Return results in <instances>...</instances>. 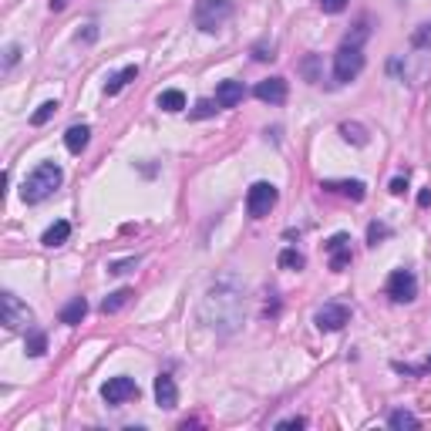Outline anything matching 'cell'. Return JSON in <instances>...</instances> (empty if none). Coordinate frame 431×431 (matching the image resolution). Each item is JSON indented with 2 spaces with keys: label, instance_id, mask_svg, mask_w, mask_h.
Masks as SVG:
<instances>
[{
  "label": "cell",
  "instance_id": "ffe728a7",
  "mask_svg": "<svg viewBox=\"0 0 431 431\" xmlns=\"http://www.w3.org/2000/svg\"><path fill=\"white\" fill-rule=\"evenodd\" d=\"M128 300H132V290H125V287H122V290H115V293H108V297H105L102 310H105V314H118V310H122Z\"/></svg>",
  "mask_w": 431,
  "mask_h": 431
},
{
  "label": "cell",
  "instance_id": "277c9868",
  "mask_svg": "<svg viewBox=\"0 0 431 431\" xmlns=\"http://www.w3.org/2000/svg\"><path fill=\"white\" fill-rule=\"evenodd\" d=\"M277 199H280V192L273 182H253L250 192H246V213L253 216V219H263L277 206Z\"/></svg>",
  "mask_w": 431,
  "mask_h": 431
},
{
  "label": "cell",
  "instance_id": "d6986e66",
  "mask_svg": "<svg viewBox=\"0 0 431 431\" xmlns=\"http://www.w3.org/2000/svg\"><path fill=\"white\" fill-rule=\"evenodd\" d=\"M135 78H139V68H135V64H128V68H122V71H118L115 78H108L105 91H108V95H118V91L125 88L128 81H135Z\"/></svg>",
  "mask_w": 431,
  "mask_h": 431
},
{
  "label": "cell",
  "instance_id": "7402d4cb",
  "mask_svg": "<svg viewBox=\"0 0 431 431\" xmlns=\"http://www.w3.org/2000/svg\"><path fill=\"white\" fill-rule=\"evenodd\" d=\"M304 253H300V250H283V253H280V267L283 270H304Z\"/></svg>",
  "mask_w": 431,
  "mask_h": 431
},
{
  "label": "cell",
  "instance_id": "603a6c76",
  "mask_svg": "<svg viewBox=\"0 0 431 431\" xmlns=\"http://www.w3.org/2000/svg\"><path fill=\"white\" fill-rule=\"evenodd\" d=\"M341 135H344L347 142H354V145H368V132H364L361 125H351V122H344V125H341Z\"/></svg>",
  "mask_w": 431,
  "mask_h": 431
},
{
  "label": "cell",
  "instance_id": "836d02e7",
  "mask_svg": "<svg viewBox=\"0 0 431 431\" xmlns=\"http://www.w3.org/2000/svg\"><path fill=\"white\" fill-rule=\"evenodd\" d=\"M405 189H408V182H405V179H394V182H391V192H394V196H401Z\"/></svg>",
  "mask_w": 431,
  "mask_h": 431
},
{
  "label": "cell",
  "instance_id": "d590c367",
  "mask_svg": "<svg viewBox=\"0 0 431 431\" xmlns=\"http://www.w3.org/2000/svg\"><path fill=\"white\" fill-rule=\"evenodd\" d=\"M428 31H431V24H428Z\"/></svg>",
  "mask_w": 431,
  "mask_h": 431
},
{
  "label": "cell",
  "instance_id": "6da1fadb",
  "mask_svg": "<svg viewBox=\"0 0 431 431\" xmlns=\"http://www.w3.org/2000/svg\"><path fill=\"white\" fill-rule=\"evenodd\" d=\"M240 293H226V287H213L203 304V320L213 330H233L240 324Z\"/></svg>",
  "mask_w": 431,
  "mask_h": 431
},
{
  "label": "cell",
  "instance_id": "8fae6325",
  "mask_svg": "<svg viewBox=\"0 0 431 431\" xmlns=\"http://www.w3.org/2000/svg\"><path fill=\"white\" fill-rule=\"evenodd\" d=\"M260 102H267V105H283L287 102V81L283 78H267V81H260L253 91Z\"/></svg>",
  "mask_w": 431,
  "mask_h": 431
},
{
  "label": "cell",
  "instance_id": "ba28073f",
  "mask_svg": "<svg viewBox=\"0 0 431 431\" xmlns=\"http://www.w3.org/2000/svg\"><path fill=\"white\" fill-rule=\"evenodd\" d=\"M102 398L108 405H125L132 398H139V384L132 378H108L102 388Z\"/></svg>",
  "mask_w": 431,
  "mask_h": 431
},
{
  "label": "cell",
  "instance_id": "9a60e30c",
  "mask_svg": "<svg viewBox=\"0 0 431 431\" xmlns=\"http://www.w3.org/2000/svg\"><path fill=\"white\" fill-rule=\"evenodd\" d=\"M88 139H91V128L88 125H71L68 132H64V145H68V152H75V155L85 152Z\"/></svg>",
  "mask_w": 431,
  "mask_h": 431
},
{
  "label": "cell",
  "instance_id": "5b68a950",
  "mask_svg": "<svg viewBox=\"0 0 431 431\" xmlns=\"http://www.w3.org/2000/svg\"><path fill=\"white\" fill-rule=\"evenodd\" d=\"M229 14H233L229 0H199L196 4V24L203 31H216V27H223L229 21Z\"/></svg>",
  "mask_w": 431,
  "mask_h": 431
},
{
  "label": "cell",
  "instance_id": "2e32d148",
  "mask_svg": "<svg viewBox=\"0 0 431 431\" xmlns=\"http://www.w3.org/2000/svg\"><path fill=\"white\" fill-rule=\"evenodd\" d=\"M68 236H71V223H64V219H58L54 226H48L44 229V236H41V243L44 246H61V243H68Z\"/></svg>",
  "mask_w": 431,
  "mask_h": 431
},
{
  "label": "cell",
  "instance_id": "52a82bcc",
  "mask_svg": "<svg viewBox=\"0 0 431 431\" xmlns=\"http://www.w3.org/2000/svg\"><path fill=\"white\" fill-rule=\"evenodd\" d=\"M388 297H391L394 304H411L415 297H418V280L411 270H394L391 277H388Z\"/></svg>",
  "mask_w": 431,
  "mask_h": 431
},
{
  "label": "cell",
  "instance_id": "83f0119b",
  "mask_svg": "<svg viewBox=\"0 0 431 431\" xmlns=\"http://www.w3.org/2000/svg\"><path fill=\"white\" fill-rule=\"evenodd\" d=\"M132 267H139V256H128V260H118V263H112V267H108V273H128Z\"/></svg>",
  "mask_w": 431,
  "mask_h": 431
},
{
  "label": "cell",
  "instance_id": "3957f363",
  "mask_svg": "<svg viewBox=\"0 0 431 431\" xmlns=\"http://www.w3.org/2000/svg\"><path fill=\"white\" fill-rule=\"evenodd\" d=\"M364 71V54H361V44H341L337 54H334V78L347 85V81H354L357 75Z\"/></svg>",
  "mask_w": 431,
  "mask_h": 431
},
{
  "label": "cell",
  "instance_id": "e0dca14e",
  "mask_svg": "<svg viewBox=\"0 0 431 431\" xmlns=\"http://www.w3.org/2000/svg\"><path fill=\"white\" fill-rule=\"evenodd\" d=\"M85 314H88V304H85V297H75V300H71V304L61 310V324L75 327V324H81V320H85Z\"/></svg>",
  "mask_w": 431,
  "mask_h": 431
},
{
  "label": "cell",
  "instance_id": "44dd1931",
  "mask_svg": "<svg viewBox=\"0 0 431 431\" xmlns=\"http://www.w3.org/2000/svg\"><path fill=\"white\" fill-rule=\"evenodd\" d=\"M24 351H27V357H41L44 351H48V337H44L41 330H34V334H27Z\"/></svg>",
  "mask_w": 431,
  "mask_h": 431
},
{
  "label": "cell",
  "instance_id": "8992f818",
  "mask_svg": "<svg viewBox=\"0 0 431 431\" xmlns=\"http://www.w3.org/2000/svg\"><path fill=\"white\" fill-rule=\"evenodd\" d=\"M0 317L7 324V330H27L34 324V314H31V307L21 304L14 293H4L0 297Z\"/></svg>",
  "mask_w": 431,
  "mask_h": 431
},
{
  "label": "cell",
  "instance_id": "cb8c5ba5",
  "mask_svg": "<svg viewBox=\"0 0 431 431\" xmlns=\"http://www.w3.org/2000/svg\"><path fill=\"white\" fill-rule=\"evenodd\" d=\"M391 428H418V418L411 415V411H394L391 418H388Z\"/></svg>",
  "mask_w": 431,
  "mask_h": 431
},
{
  "label": "cell",
  "instance_id": "9c48e42d",
  "mask_svg": "<svg viewBox=\"0 0 431 431\" xmlns=\"http://www.w3.org/2000/svg\"><path fill=\"white\" fill-rule=\"evenodd\" d=\"M327 253H330V270H337V273L347 270V267H351V260H354V253H351V236H347V233L330 236Z\"/></svg>",
  "mask_w": 431,
  "mask_h": 431
},
{
  "label": "cell",
  "instance_id": "5bb4252c",
  "mask_svg": "<svg viewBox=\"0 0 431 431\" xmlns=\"http://www.w3.org/2000/svg\"><path fill=\"white\" fill-rule=\"evenodd\" d=\"M320 189H327V192H341V196H351V199H364V182H357V179H341V182H334V179H327V182H320Z\"/></svg>",
  "mask_w": 431,
  "mask_h": 431
},
{
  "label": "cell",
  "instance_id": "7a4b0ae2",
  "mask_svg": "<svg viewBox=\"0 0 431 431\" xmlns=\"http://www.w3.org/2000/svg\"><path fill=\"white\" fill-rule=\"evenodd\" d=\"M61 182H64V172L58 169L54 162H41L31 176L24 179V186H21V199L24 203H44L48 196H54V192L61 189Z\"/></svg>",
  "mask_w": 431,
  "mask_h": 431
},
{
  "label": "cell",
  "instance_id": "30bf717a",
  "mask_svg": "<svg viewBox=\"0 0 431 431\" xmlns=\"http://www.w3.org/2000/svg\"><path fill=\"white\" fill-rule=\"evenodd\" d=\"M351 320V310L344 304H327L317 310V327L320 330H341L344 324Z\"/></svg>",
  "mask_w": 431,
  "mask_h": 431
},
{
  "label": "cell",
  "instance_id": "ac0fdd59",
  "mask_svg": "<svg viewBox=\"0 0 431 431\" xmlns=\"http://www.w3.org/2000/svg\"><path fill=\"white\" fill-rule=\"evenodd\" d=\"M159 108H162V112H169V115L182 112V108H186V95H182L179 88L162 91V95H159Z\"/></svg>",
  "mask_w": 431,
  "mask_h": 431
},
{
  "label": "cell",
  "instance_id": "7c38bea8",
  "mask_svg": "<svg viewBox=\"0 0 431 431\" xmlns=\"http://www.w3.org/2000/svg\"><path fill=\"white\" fill-rule=\"evenodd\" d=\"M155 401H159V408H165V411H172V408L179 405L176 381L169 378V374H159V378H155Z\"/></svg>",
  "mask_w": 431,
  "mask_h": 431
},
{
  "label": "cell",
  "instance_id": "d6a6232c",
  "mask_svg": "<svg viewBox=\"0 0 431 431\" xmlns=\"http://www.w3.org/2000/svg\"><path fill=\"white\" fill-rule=\"evenodd\" d=\"M17 58H21V48H17V44H11V48H7V68H14V64H17Z\"/></svg>",
  "mask_w": 431,
  "mask_h": 431
},
{
  "label": "cell",
  "instance_id": "4fadbf2b",
  "mask_svg": "<svg viewBox=\"0 0 431 431\" xmlns=\"http://www.w3.org/2000/svg\"><path fill=\"white\" fill-rule=\"evenodd\" d=\"M243 98H246L243 81H223V85L216 88V102H219V108H236Z\"/></svg>",
  "mask_w": 431,
  "mask_h": 431
},
{
  "label": "cell",
  "instance_id": "e575fe53",
  "mask_svg": "<svg viewBox=\"0 0 431 431\" xmlns=\"http://www.w3.org/2000/svg\"><path fill=\"white\" fill-rule=\"evenodd\" d=\"M428 368H431V361H428Z\"/></svg>",
  "mask_w": 431,
  "mask_h": 431
},
{
  "label": "cell",
  "instance_id": "4316f807",
  "mask_svg": "<svg viewBox=\"0 0 431 431\" xmlns=\"http://www.w3.org/2000/svg\"><path fill=\"white\" fill-rule=\"evenodd\" d=\"M216 112H219V102H209V98H203V102L192 108V118H213Z\"/></svg>",
  "mask_w": 431,
  "mask_h": 431
},
{
  "label": "cell",
  "instance_id": "484cf974",
  "mask_svg": "<svg viewBox=\"0 0 431 431\" xmlns=\"http://www.w3.org/2000/svg\"><path fill=\"white\" fill-rule=\"evenodd\" d=\"M391 236V229L384 226V223H371L368 226V246H378L381 240H388Z\"/></svg>",
  "mask_w": 431,
  "mask_h": 431
},
{
  "label": "cell",
  "instance_id": "d4e9b609",
  "mask_svg": "<svg viewBox=\"0 0 431 431\" xmlns=\"http://www.w3.org/2000/svg\"><path fill=\"white\" fill-rule=\"evenodd\" d=\"M58 108H61L58 102H44V105L38 108V112L31 115V125H44V122H48V118H51V115L58 112Z\"/></svg>",
  "mask_w": 431,
  "mask_h": 431
},
{
  "label": "cell",
  "instance_id": "f546056e",
  "mask_svg": "<svg viewBox=\"0 0 431 431\" xmlns=\"http://www.w3.org/2000/svg\"><path fill=\"white\" fill-rule=\"evenodd\" d=\"M307 421L304 418H283V421H277V428L283 431V428H304Z\"/></svg>",
  "mask_w": 431,
  "mask_h": 431
},
{
  "label": "cell",
  "instance_id": "1f68e13d",
  "mask_svg": "<svg viewBox=\"0 0 431 431\" xmlns=\"http://www.w3.org/2000/svg\"><path fill=\"white\" fill-rule=\"evenodd\" d=\"M314 68H317V58H307L304 71H307V78H310V81H317V71H314Z\"/></svg>",
  "mask_w": 431,
  "mask_h": 431
},
{
  "label": "cell",
  "instance_id": "f1b7e54d",
  "mask_svg": "<svg viewBox=\"0 0 431 431\" xmlns=\"http://www.w3.org/2000/svg\"><path fill=\"white\" fill-rule=\"evenodd\" d=\"M344 7H347V0H320V11L327 14H341Z\"/></svg>",
  "mask_w": 431,
  "mask_h": 431
},
{
  "label": "cell",
  "instance_id": "4dcf8cb0",
  "mask_svg": "<svg viewBox=\"0 0 431 431\" xmlns=\"http://www.w3.org/2000/svg\"><path fill=\"white\" fill-rule=\"evenodd\" d=\"M256 58H260V61H270V58H277V54H273V44H260V48H256Z\"/></svg>",
  "mask_w": 431,
  "mask_h": 431
}]
</instances>
